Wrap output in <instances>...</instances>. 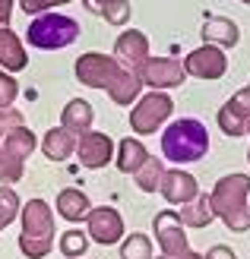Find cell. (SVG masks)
<instances>
[{
    "label": "cell",
    "mask_w": 250,
    "mask_h": 259,
    "mask_svg": "<svg viewBox=\"0 0 250 259\" xmlns=\"http://www.w3.org/2000/svg\"><path fill=\"white\" fill-rule=\"evenodd\" d=\"M212 212L219 222H225L234 234H247L250 231V177L247 174H228L209 193Z\"/></svg>",
    "instance_id": "obj_1"
},
{
    "label": "cell",
    "mask_w": 250,
    "mask_h": 259,
    "mask_svg": "<svg viewBox=\"0 0 250 259\" xmlns=\"http://www.w3.org/2000/svg\"><path fill=\"white\" fill-rule=\"evenodd\" d=\"M209 152V133L203 120L196 117H181L174 123L165 126L162 133V155L174 164H187V161H200Z\"/></svg>",
    "instance_id": "obj_2"
},
{
    "label": "cell",
    "mask_w": 250,
    "mask_h": 259,
    "mask_svg": "<svg viewBox=\"0 0 250 259\" xmlns=\"http://www.w3.org/2000/svg\"><path fill=\"white\" fill-rule=\"evenodd\" d=\"M54 212L45 199H29L22 205V234H19V250L25 259H45L54 247Z\"/></svg>",
    "instance_id": "obj_3"
},
{
    "label": "cell",
    "mask_w": 250,
    "mask_h": 259,
    "mask_svg": "<svg viewBox=\"0 0 250 259\" xmlns=\"http://www.w3.org/2000/svg\"><path fill=\"white\" fill-rule=\"evenodd\" d=\"M80 22L73 16H63V13H38V16L29 22V29H25V41L38 51H60L73 45L76 38H80Z\"/></svg>",
    "instance_id": "obj_4"
},
{
    "label": "cell",
    "mask_w": 250,
    "mask_h": 259,
    "mask_svg": "<svg viewBox=\"0 0 250 259\" xmlns=\"http://www.w3.org/2000/svg\"><path fill=\"white\" fill-rule=\"evenodd\" d=\"M38 149V139L29 126H19L4 136V149H0V187L16 184L25 171V158Z\"/></svg>",
    "instance_id": "obj_5"
},
{
    "label": "cell",
    "mask_w": 250,
    "mask_h": 259,
    "mask_svg": "<svg viewBox=\"0 0 250 259\" xmlns=\"http://www.w3.org/2000/svg\"><path fill=\"white\" fill-rule=\"evenodd\" d=\"M171 111H174V101H171L168 92H152L136 98V108L130 111V130H133L136 136H149L155 130H162V123L171 117Z\"/></svg>",
    "instance_id": "obj_6"
},
{
    "label": "cell",
    "mask_w": 250,
    "mask_h": 259,
    "mask_svg": "<svg viewBox=\"0 0 250 259\" xmlns=\"http://www.w3.org/2000/svg\"><path fill=\"white\" fill-rule=\"evenodd\" d=\"M73 73H76V79H80L83 85H89V89H104V92H108V89H111L117 79H121L124 67H121L114 57H108V54L86 51V54L76 60Z\"/></svg>",
    "instance_id": "obj_7"
},
{
    "label": "cell",
    "mask_w": 250,
    "mask_h": 259,
    "mask_svg": "<svg viewBox=\"0 0 250 259\" xmlns=\"http://www.w3.org/2000/svg\"><path fill=\"white\" fill-rule=\"evenodd\" d=\"M139 82L149 85L152 92H168V89L184 85V82H187L184 60H174V57H149L139 67Z\"/></svg>",
    "instance_id": "obj_8"
},
{
    "label": "cell",
    "mask_w": 250,
    "mask_h": 259,
    "mask_svg": "<svg viewBox=\"0 0 250 259\" xmlns=\"http://www.w3.org/2000/svg\"><path fill=\"white\" fill-rule=\"evenodd\" d=\"M152 234L155 243L162 247V256H184L190 253V243H187V228L181 225V218L174 209H162L152 222Z\"/></svg>",
    "instance_id": "obj_9"
},
{
    "label": "cell",
    "mask_w": 250,
    "mask_h": 259,
    "mask_svg": "<svg viewBox=\"0 0 250 259\" xmlns=\"http://www.w3.org/2000/svg\"><path fill=\"white\" fill-rule=\"evenodd\" d=\"M184 70H187V76H196V79L206 82L222 79L228 73V54L219 45H203L184 57Z\"/></svg>",
    "instance_id": "obj_10"
},
{
    "label": "cell",
    "mask_w": 250,
    "mask_h": 259,
    "mask_svg": "<svg viewBox=\"0 0 250 259\" xmlns=\"http://www.w3.org/2000/svg\"><path fill=\"white\" fill-rule=\"evenodd\" d=\"M111 57L121 63L124 70L139 73V67L152 57L146 32H139V29H127V32H121V35H117V41H114V54H111Z\"/></svg>",
    "instance_id": "obj_11"
},
{
    "label": "cell",
    "mask_w": 250,
    "mask_h": 259,
    "mask_svg": "<svg viewBox=\"0 0 250 259\" xmlns=\"http://www.w3.org/2000/svg\"><path fill=\"white\" fill-rule=\"evenodd\" d=\"M76 158H80L83 167L89 171H101L104 164H111L114 158V139L108 133H95V130H89L76 139Z\"/></svg>",
    "instance_id": "obj_12"
},
{
    "label": "cell",
    "mask_w": 250,
    "mask_h": 259,
    "mask_svg": "<svg viewBox=\"0 0 250 259\" xmlns=\"http://www.w3.org/2000/svg\"><path fill=\"white\" fill-rule=\"evenodd\" d=\"M89 231L86 234L101 243V247H114V243L124 240V218L117 209H111V205H101V209H92L89 218H86Z\"/></svg>",
    "instance_id": "obj_13"
},
{
    "label": "cell",
    "mask_w": 250,
    "mask_h": 259,
    "mask_svg": "<svg viewBox=\"0 0 250 259\" xmlns=\"http://www.w3.org/2000/svg\"><path fill=\"white\" fill-rule=\"evenodd\" d=\"M219 126L225 136H244L250 130V85H244L241 92H234L219 108Z\"/></svg>",
    "instance_id": "obj_14"
},
{
    "label": "cell",
    "mask_w": 250,
    "mask_h": 259,
    "mask_svg": "<svg viewBox=\"0 0 250 259\" xmlns=\"http://www.w3.org/2000/svg\"><path fill=\"white\" fill-rule=\"evenodd\" d=\"M159 193L165 196V202H171V205H187V202H193L196 196H200V184H196L193 174L174 167V171H165Z\"/></svg>",
    "instance_id": "obj_15"
},
{
    "label": "cell",
    "mask_w": 250,
    "mask_h": 259,
    "mask_svg": "<svg viewBox=\"0 0 250 259\" xmlns=\"http://www.w3.org/2000/svg\"><path fill=\"white\" fill-rule=\"evenodd\" d=\"M25 67H29V57H25V48L19 41V35L10 29V22H0V70L19 73Z\"/></svg>",
    "instance_id": "obj_16"
},
{
    "label": "cell",
    "mask_w": 250,
    "mask_h": 259,
    "mask_svg": "<svg viewBox=\"0 0 250 259\" xmlns=\"http://www.w3.org/2000/svg\"><path fill=\"white\" fill-rule=\"evenodd\" d=\"M203 41L206 45H219L222 51H228L241 41V29L238 22L228 19V16H209L203 22Z\"/></svg>",
    "instance_id": "obj_17"
},
{
    "label": "cell",
    "mask_w": 250,
    "mask_h": 259,
    "mask_svg": "<svg viewBox=\"0 0 250 259\" xmlns=\"http://www.w3.org/2000/svg\"><path fill=\"white\" fill-rule=\"evenodd\" d=\"M54 209H57V215H60V218H67L70 225H80V222H86V218H89L92 202H89V196H86L83 190L70 187V190H60V193H57Z\"/></svg>",
    "instance_id": "obj_18"
},
{
    "label": "cell",
    "mask_w": 250,
    "mask_h": 259,
    "mask_svg": "<svg viewBox=\"0 0 250 259\" xmlns=\"http://www.w3.org/2000/svg\"><path fill=\"white\" fill-rule=\"evenodd\" d=\"M92 120H95V111H92V105L83 101V98L67 101V108L60 111V126L67 130V133H73L76 139L92 130Z\"/></svg>",
    "instance_id": "obj_19"
},
{
    "label": "cell",
    "mask_w": 250,
    "mask_h": 259,
    "mask_svg": "<svg viewBox=\"0 0 250 259\" xmlns=\"http://www.w3.org/2000/svg\"><path fill=\"white\" fill-rule=\"evenodd\" d=\"M149 158H152V155L146 152V146H142L136 136H124L121 142H117V158H114V161H117V171H121V174H130V177H133Z\"/></svg>",
    "instance_id": "obj_20"
},
{
    "label": "cell",
    "mask_w": 250,
    "mask_h": 259,
    "mask_svg": "<svg viewBox=\"0 0 250 259\" xmlns=\"http://www.w3.org/2000/svg\"><path fill=\"white\" fill-rule=\"evenodd\" d=\"M42 152L51 161H67V158L76 155V136L67 133L63 126H51L45 133V139H42Z\"/></svg>",
    "instance_id": "obj_21"
},
{
    "label": "cell",
    "mask_w": 250,
    "mask_h": 259,
    "mask_svg": "<svg viewBox=\"0 0 250 259\" xmlns=\"http://www.w3.org/2000/svg\"><path fill=\"white\" fill-rule=\"evenodd\" d=\"M177 218H181L184 228H206V225L216 222V212H212V202H209V196H206V193H200L193 202L181 205V209H177Z\"/></svg>",
    "instance_id": "obj_22"
},
{
    "label": "cell",
    "mask_w": 250,
    "mask_h": 259,
    "mask_svg": "<svg viewBox=\"0 0 250 259\" xmlns=\"http://www.w3.org/2000/svg\"><path fill=\"white\" fill-rule=\"evenodd\" d=\"M86 10L95 13V16H101L104 22H111V25H127L130 13H133L130 0H86Z\"/></svg>",
    "instance_id": "obj_23"
},
{
    "label": "cell",
    "mask_w": 250,
    "mask_h": 259,
    "mask_svg": "<svg viewBox=\"0 0 250 259\" xmlns=\"http://www.w3.org/2000/svg\"><path fill=\"white\" fill-rule=\"evenodd\" d=\"M139 92H142L139 73H133V70H124V73H121V79H117V82H114V85L108 89V98L114 101V105L127 108V105H136Z\"/></svg>",
    "instance_id": "obj_24"
},
{
    "label": "cell",
    "mask_w": 250,
    "mask_h": 259,
    "mask_svg": "<svg viewBox=\"0 0 250 259\" xmlns=\"http://www.w3.org/2000/svg\"><path fill=\"white\" fill-rule=\"evenodd\" d=\"M162 177H165V164H162V158H149V161L133 174L136 187H139L142 193H155V190L162 187Z\"/></svg>",
    "instance_id": "obj_25"
},
{
    "label": "cell",
    "mask_w": 250,
    "mask_h": 259,
    "mask_svg": "<svg viewBox=\"0 0 250 259\" xmlns=\"http://www.w3.org/2000/svg\"><path fill=\"white\" fill-rule=\"evenodd\" d=\"M89 250V234L80 228H70L67 234H60V253L67 259H80Z\"/></svg>",
    "instance_id": "obj_26"
},
{
    "label": "cell",
    "mask_w": 250,
    "mask_h": 259,
    "mask_svg": "<svg viewBox=\"0 0 250 259\" xmlns=\"http://www.w3.org/2000/svg\"><path fill=\"white\" fill-rule=\"evenodd\" d=\"M121 259H152V240L146 234H127L121 243Z\"/></svg>",
    "instance_id": "obj_27"
},
{
    "label": "cell",
    "mask_w": 250,
    "mask_h": 259,
    "mask_svg": "<svg viewBox=\"0 0 250 259\" xmlns=\"http://www.w3.org/2000/svg\"><path fill=\"white\" fill-rule=\"evenodd\" d=\"M19 212H22V202L16 196V190H13V187H0V231H4Z\"/></svg>",
    "instance_id": "obj_28"
},
{
    "label": "cell",
    "mask_w": 250,
    "mask_h": 259,
    "mask_svg": "<svg viewBox=\"0 0 250 259\" xmlns=\"http://www.w3.org/2000/svg\"><path fill=\"white\" fill-rule=\"evenodd\" d=\"M16 95H19V82L7 70H0V108H13Z\"/></svg>",
    "instance_id": "obj_29"
},
{
    "label": "cell",
    "mask_w": 250,
    "mask_h": 259,
    "mask_svg": "<svg viewBox=\"0 0 250 259\" xmlns=\"http://www.w3.org/2000/svg\"><path fill=\"white\" fill-rule=\"evenodd\" d=\"M19 126H25V120H22V114L16 111V108H0V133H13V130H19Z\"/></svg>",
    "instance_id": "obj_30"
},
{
    "label": "cell",
    "mask_w": 250,
    "mask_h": 259,
    "mask_svg": "<svg viewBox=\"0 0 250 259\" xmlns=\"http://www.w3.org/2000/svg\"><path fill=\"white\" fill-rule=\"evenodd\" d=\"M70 4V0H19L22 13H32V16H38V13H48L51 7H63Z\"/></svg>",
    "instance_id": "obj_31"
},
{
    "label": "cell",
    "mask_w": 250,
    "mask_h": 259,
    "mask_svg": "<svg viewBox=\"0 0 250 259\" xmlns=\"http://www.w3.org/2000/svg\"><path fill=\"white\" fill-rule=\"evenodd\" d=\"M206 259H238V256H234V250H228V247H222V243H219V247H212V250L206 253Z\"/></svg>",
    "instance_id": "obj_32"
},
{
    "label": "cell",
    "mask_w": 250,
    "mask_h": 259,
    "mask_svg": "<svg viewBox=\"0 0 250 259\" xmlns=\"http://www.w3.org/2000/svg\"><path fill=\"white\" fill-rule=\"evenodd\" d=\"M13 16V0H0V22H10Z\"/></svg>",
    "instance_id": "obj_33"
},
{
    "label": "cell",
    "mask_w": 250,
    "mask_h": 259,
    "mask_svg": "<svg viewBox=\"0 0 250 259\" xmlns=\"http://www.w3.org/2000/svg\"><path fill=\"white\" fill-rule=\"evenodd\" d=\"M159 259H206V256H203V253H193V250H190V253H184V256H159Z\"/></svg>",
    "instance_id": "obj_34"
},
{
    "label": "cell",
    "mask_w": 250,
    "mask_h": 259,
    "mask_svg": "<svg viewBox=\"0 0 250 259\" xmlns=\"http://www.w3.org/2000/svg\"><path fill=\"white\" fill-rule=\"evenodd\" d=\"M241 4H247V7H250V0H241Z\"/></svg>",
    "instance_id": "obj_35"
},
{
    "label": "cell",
    "mask_w": 250,
    "mask_h": 259,
    "mask_svg": "<svg viewBox=\"0 0 250 259\" xmlns=\"http://www.w3.org/2000/svg\"><path fill=\"white\" fill-rule=\"evenodd\" d=\"M247 133H250V130H247ZM247 161H250V152H247Z\"/></svg>",
    "instance_id": "obj_36"
}]
</instances>
